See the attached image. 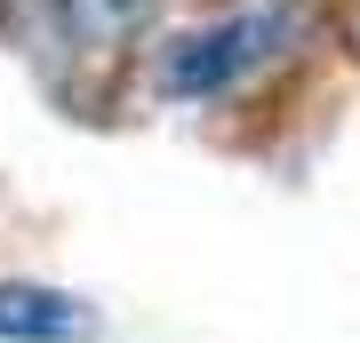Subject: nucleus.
I'll return each instance as SVG.
<instances>
[{"mask_svg": "<svg viewBox=\"0 0 360 343\" xmlns=\"http://www.w3.org/2000/svg\"><path fill=\"white\" fill-rule=\"evenodd\" d=\"M96 311L72 288L49 280H0V343H89Z\"/></svg>", "mask_w": 360, "mask_h": 343, "instance_id": "obj_2", "label": "nucleus"}, {"mask_svg": "<svg viewBox=\"0 0 360 343\" xmlns=\"http://www.w3.org/2000/svg\"><path fill=\"white\" fill-rule=\"evenodd\" d=\"M352 40H360V16H352Z\"/></svg>", "mask_w": 360, "mask_h": 343, "instance_id": "obj_3", "label": "nucleus"}, {"mask_svg": "<svg viewBox=\"0 0 360 343\" xmlns=\"http://www.w3.org/2000/svg\"><path fill=\"white\" fill-rule=\"evenodd\" d=\"M312 32V0H240V8L208 16V25L160 40L153 56V88L168 104H208V96H232L240 80L272 72L296 40Z\"/></svg>", "mask_w": 360, "mask_h": 343, "instance_id": "obj_1", "label": "nucleus"}]
</instances>
